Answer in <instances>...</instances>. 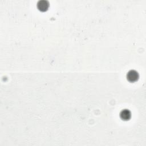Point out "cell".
Returning <instances> with one entry per match:
<instances>
[{"label": "cell", "mask_w": 146, "mask_h": 146, "mask_svg": "<svg viewBox=\"0 0 146 146\" xmlns=\"http://www.w3.org/2000/svg\"><path fill=\"white\" fill-rule=\"evenodd\" d=\"M120 117L121 120L124 121H127L131 117V112L128 109H124L120 112Z\"/></svg>", "instance_id": "cell-3"}, {"label": "cell", "mask_w": 146, "mask_h": 146, "mask_svg": "<svg viewBox=\"0 0 146 146\" xmlns=\"http://www.w3.org/2000/svg\"><path fill=\"white\" fill-rule=\"evenodd\" d=\"M126 78L127 80L129 82H135L138 80L139 78V74L136 71L134 70H131L127 72L126 75Z\"/></svg>", "instance_id": "cell-1"}, {"label": "cell", "mask_w": 146, "mask_h": 146, "mask_svg": "<svg viewBox=\"0 0 146 146\" xmlns=\"http://www.w3.org/2000/svg\"><path fill=\"white\" fill-rule=\"evenodd\" d=\"M37 7L40 11L44 12L47 10L49 7V3L47 1L41 0L37 3Z\"/></svg>", "instance_id": "cell-2"}]
</instances>
